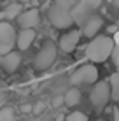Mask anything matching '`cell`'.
Masks as SVG:
<instances>
[{"instance_id":"cell-1","label":"cell","mask_w":119,"mask_h":121,"mask_svg":"<svg viewBox=\"0 0 119 121\" xmlns=\"http://www.w3.org/2000/svg\"><path fill=\"white\" fill-rule=\"evenodd\" d=\"M114 51V40L109 35H96L86 48V58L93 63H103Z\"/></svg>"},{"instance_id":"cell-2","label":"cell","mask_w":119,"mask_h":121,"mask_svg":"<svg viewBox=\"0 0 119 121\" xmlns=\"http://www.w3.org/2000/svg\"><path fill=\"white\" fill-rule=\"evenodd\" d=\"M47 19L49 23L53 25L58 30H67V28L74 26L75 19H74V14L70 9H65V7L58 5V4H53L47 11Z\"/></svg>"},{"instance_id":"cell-3","label":"cell","mask_w":119,"mask_h":121,"mask_svg":"<svg viewBox=\"0 0 119 121\" xmlns=\"http://www.w3.org/2000/svg\"><path fill=\"white\" fill-rule=\"evenodd\" d=\"M110 97H112V90H110V82L109 81L95 82L91 93H89V100H91L93 107H95L96 111H103L105 107H107Z\"/></svg>"},{"instance_id":"cell-4","label":"cell","mask_w":119,"mask_h":121,"mask_svg":"<svg viewBox=\"0 0 119 121\" xmlns=\"http://www.w3.org/2000/svg\"><path fill=\"white\" fill-rule=\"evenodd\" d=\"M56 60V44L54 42H46L42 46L39 53L33 58V69L42 72V70H47L49 67L54 63Z\"/></svg>"},{"instance_id":"cell-5","label":"cell","mask_w":119,"mask_h":121,"mask_svg":"<svg viewBox=\"0 0 119 121\" xmlns=\"http://www.w3.org/2000/svg\"><path fill=\"white\" fill-rule=\"evenodd\" d=\"M18 46V33L14 30V25H11L7 19L0 23V55H5Z\"/></svg>"},{"instance_id":"cell-6","label":"cell","mask_w":119,"mask_h":121,"mask_svg":"<svg viewBox=\"0 0 119 121\" xmlns=\"http://www.w3.org/2000/svg\"><path fill=\"white\" fill-rule=\"evenodd\" d=\"M98 81V70L93 65V61L89 65H82L70 76V84L72 86H82V84H95Z\"/></svg>"},{"instance_id":"cell-7","label":"cell","mask_w":119,"mask_h":121,"mask_svg":"<svg viewBox=\"0 0 119 121\" xmlns=\"http://www.w3.org/2000/svg\"><path fill=\"white\" fill-rule=\"evenodd\" d=\"M81 35H82V32H79V30H70V32L63 33V35L60 37V40H58L60 49H61L63 53H72V51H75L77 44H79V40H81Z\"/></svg>"},{"instance_id":"cell-8","label":"cell","mask_w":119,"mask_h":121,"mask_svg":"<svg viewBox=\"0 0 119 121\" xmlns=\"http://www.w3.org/2000/svg\"><path fill=\"white\" fill-rule=\"evenodd\" d=\"M102 26H103V18L98 14H91L88 19L82 23V35L88 37V39H93V37L98 35V32L102 30Z\"/></svg>"},{"instance_id":"cell-9","label":"cell","mask_w":119,"mask_h":121,"mask_svg":"<svg viewBox=\"0 0 119 121\" xmlns=\"http://www.w3.org/2000/svg\"><path fill=\"white\" fill-rule=\"evenodd\" d=\"M19 65H21V53L19 51H14V49H12V51L0 56V67H2L4 72H7V74L16 72Z\"/></svg>"},{"instance_id":"cell-10","label":"cell","mask_w":119,"mask_h":121,"mask_svg":"<svg viewBox=\"0 0 119 121\" xmlns=\"http://www.w3.org/2000/svg\"><path fill=\"white\" fill-rule=\"evenodd\" d=\"M40 21V12L39 9H28L23 11L21 14L18 16V25L21 28H35Z\"/></svg>"},{"instance_id":"cell-11","label":"cell","mask_w":119,"mask_h":121,"mask_svg":"<svg viewBox=\"0 0 119 121\" xmlns=\"http://www.w3.org/2000/svg\"><path fill=\"white\" fill-rule=\"evenodd\" d=\"M35 37H37V33H35L33 28H23V30L18 33V48L21 49V51H26V49L33 44Z\"/></svg>"},{"instance_id":"cell-12","label":"cell","mask_w":119,"mask_h":121,"mask_svg":"<svg viewBox=\"0 0 119 121\" xmlns=\"http://www.w3.org/2000/svg\"><path fill=\"white\" fill-rule=\"evenodd\" d=\"M23 12V7H21V2H12L9 5L5 7V9L2 11V19H7V21H11V19H18V16Z\"/></svg>"},{"instance_id":"cell-13","label":"cell","mask_w":119,"mask_h":121,"mask_svg":"<svg viewBox=\"0 0 119 121\" xmlns=\"http://www.w3.org/2000/svg\"><path fill=\"white\" fill-rule=\"evenodd\" d=\"M81 100V91L79 88H70L65 93V105L67 107H75Z\"/></svg>"},{"instance_id":"cell-14","label":"cell","mask_w":119,"mask_h":121,"mask_svg":"<svg viewBox=\"0 0 119 121\" xmlns=\"http://www.w3.org/2000/svg\"><path fill=\"white\" fill-rule=\"evenodd\" d=\"M109 82H110V90H112V100L119 102V72H114L109 77Z\"/></svg>"},{"instance_id":"cell-15","label":"cell","mask_w":119,"mask_h":121,"mask_svg":"<svg viewBox=\"0 0 119 121\" xmlns=\"http://www.w3.org/2000/svg\"><path fill=\"white\" fill-rule=\"evenodd\" d=\"M0 121H16V109L11 105H4L0 109Z\"/></svg>"},{"instance_id":"cell-16","label":"cell","mask_w":119,"mask_h":121,"mask_svg":"<svg viewBox=\"0 0 119 121\" xmlns=\"http://www.w3.org/2000/svg\"><path fill=\"white\" fill-rule=\"evenodd\" d=\"M67 121H88V116L84 114V112H72V114L67 116Z\"/></svg>"},{"instance_id":"cell-17","label":"cell","mask_w":119,"mask_h":121,"mask_svg":"<svg viewBox=\"0 0 119 121\" xmlns=\"http://www.w3.org/2000/svg\"><path fill=\"white\" fill-rule=\"evenodd\" d=\"M54 4H58V5H61V7H65V9H74V7L79 4V0H56Z\"/></svg>"},{"instance_id":"cell-18","label":"cell","mask_w":119,"mask_h":121,"mask_svg":"<svg viewBox=\"0 0 119 121\" xmlns=\"http://www.w3.org/2000/svg\"><path fill=\"white\" fill-rule=\"evenodd\" d=\"M44 109H46V105H44V102H42V100H40V102H37L35 104V105H33V112H32V114H40V112H42Z\"/></svg>"},{"instance_id":"cell-19","label":"cell","mask_w":119,"mask_h":121,"mask_svg":"<svg viewBox=\"0 0 119 121\" xmlns=\"http://www.w3.org/2000/svg\"><path fill=\"white\" fill-rule=\"evenodd\" d=\"M63 104H65V95H63V97H60V95H58V97L53 98V107H56V109H58V107H61Z\"/></svg>"},{"instance_id":"cell-20","label":"cell","mask_w":119,"mask_h":121,"mask_svg":"<svg viewBox=\"0 0 119 121\" xmlns=\"http://www.w3.org/2000/svg\"><path fill=\"white\" fill-rule=\"evenodd\" d=\"M19 111H21L23 114H30V112H33V105H32V104H23V105L19 107Z\"/></svg>"},{"instance_id":"cell-21","label":"cell","mask_w":119,"mask_h":121,"mask_svg":"<svg viewBox=\"0 0 119 121\" xmlns=\"http://www.w3.org/2000/svg\"><path fill=\"white\" fill-rule=\"evenodd\" d=\"M54 121H67V118H65L63 114H58V116H56V119H54Z\"/></svg>"},{"instance_id":"cell-22","label":"cell","mask_w":119,"mask_h":121,"mask_svg":"<svg viewBox=\"0 0 119 121\" xmlns=\"http://www.w3.org/2000/svg\"><path fill=\"white\" fill-rule=\"evenodd\" d=\"M114 5H116L117 9H119V0H114Z\"/></svg>"},{"instance_id":"cell-23","label":"cell","mask_w":119,"mask_h":121,"mask_svg":"<svg viewBox=\"0 0 119 121\" xmlns=\"http://www.w3.org/2000/svg\"><path fill=\"white\" fill-rule=\"evenodd\" d=\"M19 2H30V0H19Z\"/></svg>"},{"instance_id":"cell-24","label":"cell","mask_w":119,"mask_h":121,"mask_svg":"<svg viewBox=\"0 0 119 121\" xmlns=\"http://www.w3.org/2000/svg\"><path fill=\"white\" fill-rule=\"evenodd\" d=\"M16 121H25V119H16Z\"/></svg>"},{"instance_id":"cell-25","label":"cell","mask_w":119,"mask_h":121,"mask_svg":"<svg viewBox=\"0 0 119 121\" xmlns=\"http://www.w3.org/2000/svg\"><path fill=\"white\" fill-rule=\"evenodd\" d=\"M96 121H103V119H96Z\"/></svg>"},{"instance_id":"cell-26","label":"cell","mask_w":119,"mask_h":121,"mask_svg":"<svg viewBox=\"0 0 119 121\" xmlns=\"http://www.w3.org/2000/svg\"><path fill=\"white\" fill-rule=\"evenodd\" d=\"M40 2H44V0H40Z\"/></svg>"}]
</instances>
